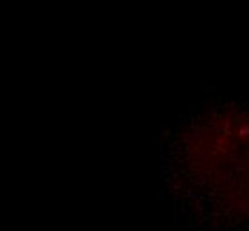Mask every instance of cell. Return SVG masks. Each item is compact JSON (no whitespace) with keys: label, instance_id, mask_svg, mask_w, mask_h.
Wrapping results in <instances>:
<instances>
[{"label":"cell","instance_id":"1","mask_svg":"<svg viewBox=\"0 0 249 231\" xmlns=\"http://www.w3.org/2000/svg\"><path fill=\"white\" fill-rule=\"evenodd\" d=\"M173 194L207 231L249 228V105L203 114L173 139Z\"/></svg>","mask_w":249,"mask_h":231}]
</instances>
